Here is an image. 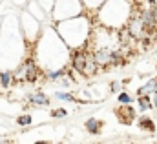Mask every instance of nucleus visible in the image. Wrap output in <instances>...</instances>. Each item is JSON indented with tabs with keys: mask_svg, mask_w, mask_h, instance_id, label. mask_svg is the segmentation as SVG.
I'll return each mask as SVG.
<instances>
[{
	"mask_svg": "<svg viewBox=\"0 0 157 144\" xmlns=\"http://www.w3.org/2000/svg\"><path fill=\"white\" fill-rule=\"evenodd\" d=\"M93 26H95V18L90 13H86V15L82 13V15L66 18V20H59V22L53 24V28L57 29V33L60 35V38L71 49L88 46V42L91 38Z\"/></svg>",
	"mask_w": 157,
	"mask_h": 144,
	"instance_id": "obj_1",
	"label": "nucleus"
},
{
	"mask_svg": "<svg viewBox=\"0 0 157 144\" xmlns=\"http://www.w3.org/2000/svg\"><path fill=\"white\" fill-rule=\"evenodd\" d=\"M102 128H104V120H101V119H97V117H90V119H86L84 120V130H86V133H90V135H101V131H102Z\"/></svg>",
	"mask_w": 157,
	"mask_h": 144,
	"instance_id": "obj_6",
	"label": "nucleus"
},
{
	"mask_svg": "<svg viewBox=\"0 0 157 144\" xmlns=\"http://www.w3.org/2000/svg\"><path fill=\"white\" fill-rule=\"evenodd\" d=\"M137 109H139L141 113H146V111L154 109L152 95H137Z\"/></svg>",
	"mask_w": 157,
	"mask_h": 144,
	"instance_id": "obj_9",
	"label": "nucleus"
},
{
	"mask_svg": "<svg viewBox=\"0 0 157 144\" xmlns=\"http://www.w3.org/2000/svg\"><path fill=\"white\" fill-rule=\"evenodd\" d=\"M73 7L86 11L82 0H55V6H53V9H51V17L55 18V22H59V20H66V18L82 15V13H78V11H73Z\"/></svg>",
	"mask_w": 157,
	"mask_h": 144,
	"instance_id": "obj_4",
	"label": "nucleus"
},
{
	"mask_svg": "<svg viewBox=\"0 0 157 144\" xmlns=\"http://www.w3.org/2000/svg\"><path fill=\"white\" fill-rule=\"evenodd\" d=\"M115 117L121 124L130 126L137 120V109L132 104H119V108H115Z\"/></svg>",
	"mask_w": 157,
	"mask_h": 144,
	"instance_id": "obj_5",
	"label": "nucleus"
},
{
	"mask_svg": "<svg viewBox=\"0 0 157 144\" xmlns=\"http://www.w3.org/2000/svg\"><path fill=\"white\" fill-rule=\"evenodd\" d=\"M133 0H106L93 15L95 24L119 31L124 28L133 13Z\"/></svg>",
	"mask_w": 157,
	"mask_h": 144,
	"instance_id": "obj_2",
	"label": "nucleus"
},
{
	"mask_svg": "<svg viewBox=\"0 0 157 144\" xmlns=\"http://www.w3.org/2000/svg\"><path fill=\"white\" fill-rule=\"evenodd\" d=\"M53 97L57 100H62V102H71V104H86L84 100H78L73 93H68V91H55Z\"/></svg>",
	"mask_w": 157,
	"mask_h": 144,
	"instance_id": "obj_10",
	"label": "nucleus"
},
{
	"mask_svg": "<svg viewBox=\"0 0 157 144\" xmlns=\"http://www.w3.org/2000/svg\"><path fill=\"white\" fill-rule=\"evenodd\" d=\"M28 102L33 104V106H46V108L51 106L49 97H48L46 93H42V91H33V93H29V95H28Z\"/></svg>",
	"mask_w": 157,
	"mask_h": 144,
	"instance_id": "obj_8",
	"label": "nucleus"
},
{
	"mask_svg": "<svg viewBox=\"0 0 157 144\" xmlns=\"http://www.w3.org/2000/svg\"><path fill=\"white\" fill-rule=\"evenodd\" d=\"M157 89V77H152L146 80V84H143L139 89H137V95H152Z\"/></svg>",
	"mask_w": 157,
	"mask_h": 144,
	"instance_id": "obj_11",
	"label": "nucleus"
},
{
	"mask_svg": "<svg viewBox=\"0 0 157 144\" xmlns=\"http://www.w3.org/2000/svg\"><path fill=\"white\" fill-rule=\"evenodd\" d=\"M40 80H46V73L42 71L35 57H28L15 71H13V82H28L37 84Z\"/></svg>",
	"mask_w": 157,
	"mask_h": 144,
	"instance_id": "obj_3",
	"label": "nucleus"
},
{
	"mask_svg": "<svg viewBox=\"0 0 157 144\" xmlns=\"http://www.w3.org/2000/svg\"><path fill=\"white\" fill-rule=\"evenodd\" d=\"M104 2H106V0H82L84 9H86V13H90V15H95L97 9H99Z\"/></svg>",
	"mask_w": 157,
	"mask_h": 144,
	"instance_id": "obj_12",
	"label": "nucleus"
},
{
	"mask_svg": "<svg viewBox=\"0 0 157 144\" xmlns=\"http://www.w3.org/2000/svg\"><path fill=\"white\" fill-rule=\"evenodd\" d=\"M49 115H51L53 119H64V117H68V111L64 108H53L49 111Z\"/></svg>",
	"mask_w": 157,
	"mask_h": 144,
	"instance_id": "obj_16",
	"label": "nucleus"
},
{
	"mask_svg": "<svg viewBox=\"0 0 157 144\" xmlns=\"http://www.w3.org/2000/svg\"><path fill=\"white\" fill-rule=\"evenodd\" d=\"M17 124H18L20 128H29V126L33 124V117H31V115H20V117L17 119Z\"/></svg>",
	"mask_w": 157,
	"mask_h": 144,
	"instance_id": "obj_15",
	"label": "nucleus"
},
{
	"mask_svg": "<svg viewBox=\"0 0 157 144\" xmlns=\"http://www.w3.org/2000/svg\"><path fill=\"white\" fill-rule=\"evenodd\" d=\"M150 11H152V17H154V22H155V28H157V4L150 6Z\"/></svg>",
	"mask_w": 157,
	"mask_h": 144,
	"instance_id": "obj_18",
	"label": "nucleus"
},
{
	"mask_svg": "<svg viewBox=\"0 0 157 144\" xmlns=\"http://www.w3.org/2000/svg\"><path fill=\"white\" fill-rule=\"evenodd\" d=\"M11 84H15V82H13V71H9V70L0 71V88L7 89Z\"/></svg>",
	"mask_w": 157,
	"mask_h": 144,
	"instance_id": "obj_13",
	"label": "nucleus"
},
{
	"mask_svg": "<svg viewBox=\"0 0 157 144\" xmlns=\"http://www.w3.org/2000/svg\"><path fill=\"white\" fill-rule=\"evenodd\" d=\"M117 102L119 104H132V102H133V97H132L126 89H121L117 93Z\"/></svg>",
	"mask_w": 157,
	"mask_h": 144,
	"instance_id": "obj_14",
	"label": "nucleus"
},
{
	"mask_svg": "<svg viewBox=\"0 0 157 144\" xmlns=\"http://www.w3.org/2000/svg\"><path fill=\"white\" fill-rule=\"evenodd\" d=\"M108 88H110V93H119L122 89V80H112Z\"/></svg>",
	"mask_w": 157,
	"mask_h": 144,
	"instance_id": "obj_17",
	"label": "nucleus"
},
{
	"mask_svg": "<svg viewBox=\"0 0 157 144\" xmlns=\"http://www.w3.org/2000/svg\"><path fill=\"white\" fill-rule=\"evenodd\" d=\"M152 102H154V108H157V89L152 93Z\"/></svg>",
	"mask_w": 157,
	"mask_h": 144,
	"instance_id": "obj_19",
	"label": "nucleus"
},
{
	"mask_svg": "<svg viewBox=\"0 0 157 144\" xmlns=\"http://www.w3.org/2000/svg\"><path fill=\"white\" fill-rule=\"evenodd\" d=\"M137 128L141 130V131H146V133H155L157 131V124H155V119H152V117H146V115H141V117H137Z\"/></svg>",
	"mask_w": 157,
	"mask_h": 144,
	"instance_id": "obj_7",
	"label": "nucleus"
}]
</instances>
